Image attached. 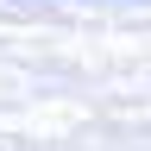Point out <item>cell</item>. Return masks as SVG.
<instances>
[]
</instances>
